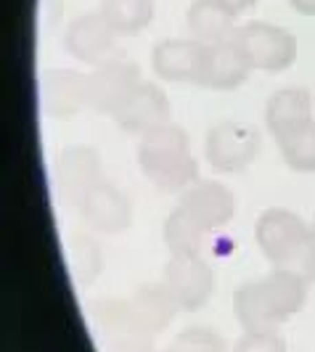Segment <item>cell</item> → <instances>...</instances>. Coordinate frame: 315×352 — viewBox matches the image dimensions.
<instances>
[{"label": "cell", "mask_w": 315, "mask_h": 352, "mask_svg": "<svg viewBox=\"0 0 315 352\" xmlns=\"http://www.w3.org/2000/svg\"><path fill=\"white\" fill-rule=\"evenodd\" d=\"M307 286L299 276L273 267L268 276L246 281L236 289L233 313L244 331H279L307 302Z\"/></svg>", "instance_id": "obj_1"}, {"label": "cell", "mask_w": 315, "mask_h": 352, "mask_svg": "<svg viewBox=\"0 0 315 352\" xmlns=\"http://www.w3.org/2000/svg\"><path fill=\"white\" fill-rule=\"evenodd\" d=\"M257 247L265 260L315 283V228L289 210H268L254 226Z\"/></svg>", "instance_id": "obj_2"}, {"label": "cell", "mask_w": 315, "mask_h": 352, "mask_svg": "<svg viewBox=\"0 0 315 352\" xmlns=\"http://www.w3.org/2000/svg\"><path fill=\"white\" fill-rule=\"evenodd\" d=\"M138 164L159 191L180 194L199 180V162L191 151L188 133L167 122L138 141Z\"/></svg>", "instance_id": "obj_3"}, {"label": "cell", "mask_w": 315, "mask_h": 352, "mask_svg": "<svg viewBox=\"0 0 315 352\" xmlns=\"http://www.w3.org/2000/svg\"><path fill=\"white\" fill-rule=\"evenodd\" d=\"M233 40L246 56L252 69L279 74V72H286L297 61V37L283 27H276V24L249 21V24L236 30Z\"/></svg>", "instance_id": "obj_4"}, {"label": "cell", "mask_w": 315, "mask_h": 352, "mask_svg": "<svg viewBox=\"0 0 315 352\" xmlns=\"http://www.w3.org/2000/svg\"><path fill=\"white\" fill-rule=\"evenodd\" d=\"M162 286L177 310L196 313L215 294V273L202 254H173L162 270Z\"/></svg>", "instance_id": "obj_5"}, {"label": "cell", "mask_w": 315, "mask_h": 352, "mask_svg": "<svg viewBox=\"0 0 315 352\" xmlns=\"http://www.w3.org/2000/svg\"><path fill=\"white\" fill-rule=\"evenodd\" d=\"M207 162L217 173H244L246 167L260 154V133L246 122L223 120L207 130L204 141Z\"/></svg>", "instance_id": "obj_6"}, {"label": "cell", "mask_w": 315, "mask_h": 352, "mask_svg": "<svg viewBox=\"0 0 315 352\" xmlns=\"http://www.w3.org/2000/svg\"><path fill=\"white\" fill-rule=\"evenodd\" d=\"M140 82L138 64L127 58H109L88 72V109L114 117Z\"/></svg>", "instance_id": "obj_7"}, {"label": "cell", "mask_w": 315, "mask_h": 352, "mask_svg": "<svg viewBox=\"0 0 315 352\" xmlns=\"http://www.w3.org/2000/svg\"><path fill=\"white\" fill-rule=\"evenodd\" d=\"M210 45L199 40H159L151 51V69L157 72L164 82H183V85H199L204 82Z\"/></svg>", "instance_id": "obj_8"}, {"label": "cell", "mask_w": 315, "mask_h": 352, "mask_svg": "<svg viewBox=\"0 0 315 352\" xmlns=\"http://www.w3.org/2000/svg\"><path fill=\"white\" fill-rule=\"evenodd\" d=\"M117 32L109 27L101 11H88L72 21L64 32V51L69 53L74 61L98 67L109 58H114L117 48Z\"/></svg>", "instance_id": "obj_9"}, {"label": "cell", "mask_w": 315, "mask_h": 352, "mask_svg": "<svg viewBox=\"0 0 315 352\" xmlns=\"http://www.w3.org/2000/svg\"><path fill=\"white\" fill-rule=\"evenodd\" d=\"M77 210L90 228L106 233V236H120L133 226V201L127 199L122 188H117L109 180L96 183L88 194L83 196Z\"/></svg>", "instance_id": "obj_10"}, {"label": "cell", "mask_w": 315, "mask_h": 352, "mask_svg": "<svg viewBox=\"0 0 315 352\" xmlns=\"http://www.w3.org/2000/svg\"><path fill=\"white\" fill-rule=\"evenodd\" d=\"M111 120L120 124L122 133L143 138L146 133L170 122V98L159 85L140 82L135 93L124 101L122 109Z\"/></svg>", "instance_id": "obj_11"}, {"label": "cell", "mask_w": 315, "mask_h": 352, "mask_svg": "<svg viewBox=\"0 0 315 352\" xmlns=\"http://www.w3.org/2000/svg\"><path fill=\"white\" fill-rule=\"evenodd\" d=\"M101 159L90 146H69L56 159V186L69 204H80L96 183H101Z\"/></svg>", "instance_id": "obj_12"}, {"label": "cell", "mask_w": 315, "mask_h": 352, "mask_svg": "<svg viewBox=\"0 0 315 352\" xmlns=\"http://www.w3.org/2000/svg\"><path fill=\"white\" fill-rule=\"evenodd\" d=\"M180 207L191 212L193 217L207 226L210 230H217L228 226L236 214V196L226 183L217 180H196L186 191H180Z\"/></svg>", "instance_id": "obj_13"}, {"label": "cell", "mask_w": 315, "mask_h": 352, "mask_svg": "<svg viewBox=\"0 0 315 352\" xmlns=\"http://www.w3.org/2000/svg\"><path fill=\"white\" fill-rule=\"evenodd\" d=\"M43 109L51 117H74L88 109V74L74 69H53L43 77Z\"/></svg>", "instance_id": "obj_14"}, {"label": "cell", "mask_w": 315, "mask_h": 352, "mask_svg": "<svg viewBox=\"0 0 315 352\" xmlns=\"http://www.w3.org/2000/svg\"><path fill=\"white\" fill-rule=\"evenodd\" d=\"M313 109L310 93L305 88H281L268 98L265 124L276 141H283L302 124L313 122Z\"/></svg>", "instance_id": "obj_15"}, {"label": "cell", "mask_w": 315, "mask_h": 352, "mask_svg": "<svg viewBox=\"0 0 315 352\" xmlns=\"http://www.w3.org/2000/svg\"><path fill=\"white\" fill-rule=\"evenodd\" d=\"M124 310H127L130 329L143 334H159L162 329H167V323L177 313V305L162 283H154V286L138 289L133 300L124 305Z\"/></svg>", "instance_id": "obj_16"}, {"label": "cell", "mask_w": 315, "mask_h": 352, "mask_svg": "<svg viewBox=\"0 0 315 352\" xmlns=\"http://www.w3.org/2000/svg\"><path fill=\"white\" fill-rule=\"evenodd\" d=\"M236 16L239 14H233L220 0H193L186 11V27L193 40L215 45V43L233 40L236 30H239Z\"/></svg>", "instance_id": "obj_17"}, {"label": "cell", "mask_w": 315, "mask_h": 352, "mask_svg": "<svg viewBox=\"0 0 315 352\" xmlns=\"http://www.w3.org/2000/svg\"><path fill=\"white\" fill-rule=\"evenodd\" d=\"M252 67L246 61L241 48L236 45V40H226V43H215L210 45V56H207V69H204V82L202 88L210 90H236L241 88Z\"/></svg>", "instance_id": "obj_18"}, {"label": "cell", "mask_w": 315, "mask_h": 352, "mask_svg": "<svg viewBox=\"0 0 315 352\" xmlns=\"http://www.w3.org/2000/svg\"><path fill=\"white\" fill-rule=\"evenodd\" d=\"M164 244L173 254H202L210 244L212 230L202 226L191 212H186L180 204L167 214L164 220Z\"/></svg>", "instance_id": "obj_19"}, {"label": "cell", "mask_w": 315, "mask_h": 352, "mask_svg": "<svg viewBox=\"0 0 315 352\" xmlns=\"http://www.w3.org/2000/svg\"><path fill=\"white\" fill-rule=\"evenodd\" d=\"M98 11L120 37L138 35L154 19V0H101Z\"/></svg>", "instance_id": "obj_20"}, {"label": "cell", "mask_w": 315, "mask_h": 352, "mask_svg": "<svg viewBox=\"0 0 315 352\" xmlns=\"http://www.w3.org/2000/svg\"><path fill=\"white\" fill-rule=\"evenodd\" d=\"M279 148L283 154V162L294 173H305V175L315 173V120L289 133L283 141H279Z\"/></svg>", "instance_id": "obj_21"}, {"label": "cell", "mask_w": 315, "mask_h": 352, "mask_svg": "<svg viewBox=\"0 0 315 352\" xmlns=\"http://www.w3.org/2000/svg\"><path fill=\"white\" fill-rule=\"evenodd\" d=\"M167 352H226V342L207 326H191L175 336Z\"/></svg>", "instance_id": "obj_22"}, {"label": "cell", "mask_w": 315, "mask_h": 352, "mask_svg": "<svg viewBox=\"0 0 315 352\" xmlns=\"http://www.w3.org/2000/svg\"><path fill=\"white\" fill-rule=\"evenodd\" d=\"M72 265L80 273L83 281H93L98 267H101V257H98V247L90 239H74L72 241Z\"/></svg>", "instance_id": "obj_23"}, {"label": "cell", "mask_w": 315, "mask_h": 352, "mask_svg": "<svg viewBox=\"0 0 315 352\" xmlns=\"http://www.w3.org/2000/svg\"><path fill=\"white\" fill-rule=\"evenodd\" d=\"M233 352H286V339L279 331H244Z\"/></svg>", "instance_id": "obj_24"}, {"label": "cell", "mask_w": 315, "mask_h": 352, "mask_svg": "<svg viewBox=\"0 0 315 352\" xmlns=\"http://www.w3.org/2000/svg\"><path fill=\"white\" fill-rule=\"evenodd\" d=\"M292 8L302 16H315V0H292Z\"/></svg>", "instance_id": "obj_25"}, {"label": "cell", "mask_w": 315, "mask_h": 352, "mask_svg": "<svg viewBox=\"0 0 315 352\" xmlns=\"http://www.w3.org/2000/svg\"><path fill=\"white\" fill-rule=\"evenodd\" d=\"M220 3H226L233 14H244V11H249V8H252L257 0H220Z\"/></svg>", "instance_id": "obj_26"}, {"label": "cell", "mask_w": 315, "mask_h": 352, "mask_svg": "<svg viewBox=\"0 0 315 352\" xmlns=\"http://www.w3.org/2000/svg\"><path fill=\"white\" fill-rule=\"evenodd\" d=\"M313 228H315V220H313Z\"/></svg>", "instance_id": "obj_27"}]
</instances>
